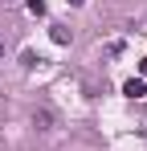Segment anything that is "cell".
<instances>
[{
	"label": "cell",
	"mask_w": 147,
	"mask_h": 151,
	"mask_svg": "<svg viewBox=\"0 0 147 151\" xmlns=\"http://www.w3.org/2000/svg\"><path fill=\"white\" fill-rule=\"evenodd\" d=\"M122 94H127L131 102H139L147 94V82H143V78H127V82H122Z\"/></svg>",
	"instance_id": "6da1fadb"
},
{
	"label": "cell",
	"mask_w": 147,
	"mask_h": 151,
	"mask_svg": "<svg viewBox=\"0 0 147 151\" xmlns=\"http://www.w3.org/2000/svg\"><path fill=\"white\" fill-rule=\"evenodd\" d=\"M49 37H53L57 45H70V41H74V33H70L66 25H49Z\"/></svg>",
	"instance_id": "7a4b0ae2"
},
{
	"label": "cell",
	"mask_w": 147,
	"mask_h": 151,
	"mask_svg": "<svg viewBox=\"0 0 147 151\" xmlns=\"http://www.w3.org/2000/svg\"><path fill=\"white\" fill-rule=\"evenodd\" d=\"M29 12L33 17H45V0H29Z\"/></svg>",
	"instance_id": "3957f363"
},
{
	"label": "cell",
	"mask_w": 147,
	"mask_h": 151,
	"mask_svg": "<svg viewBox=\"0 0 147 151\" xmlns=\"http://www.w3.org/2000/svg\"><path fill=\"white\" fill-rule=\"evenodd\" d=\"M139 78H147V57H143V61H139Z\"/></svg>",
	"instance_id": "277c9868"
},
{
	"label": "cell",
	"mask_w": 147,
	"mask_h": 151,
	"mask_svg": "<svg viewBox=\"0 0 147 151\" xmlns=\"http://www.w3.org/2000/svg\"><path fill=\"white\" fill-rule=\"evenodd\" d=\"M70 4H74V8H78V4H86V0H70Z\"/></svg>",
	"instance_id": "5b68a950"
},
{
	"label": "cell",
	"mask_w": 147,
	"mask_h": 151,
	"mask_svg": "<svg viewBox=\"0 0 147 151\" xmlns=\"http://www.w3.org/2000/svg\"><path fill=\"white\" fill-rule=\"evenodd\" d=\"M0 61H4V41H0Z\"/></svg>",
	"instance_id": "8992f818"
}]
</instances>
